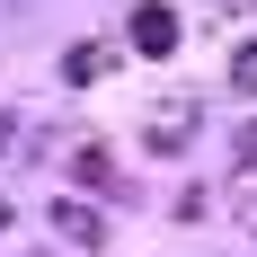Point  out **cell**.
Instances as JSON below:
<instances>
[{
	"label": "cell",
	"instance_id": "1",
	"mask_svg": "<svg viewBox=\"0 0 257 257\" xmlns=\"http://www.w3.org/2000/svg\"><path fill=\"white\" fill-rule=\"evenodd\" d=\"M124 36H133L142 53H178V9H160V0H142V9L124 18Z\"/></svg>",
	"mask_w": 257,
	"mask_h": 257
},
{
	"label": "cell",
	"instance_id": "2",
	"mask_svg": "<svg viewBox=\"0 0 257 257\" xmlns=\"http://www.w3.org/2000/svg\"><path fill=\"white\" fill-rule=\"evenodd\" d=\"M195 115H204V106H195V98H169V106H160V115H151V133H142V142H151L160 160H169V151H186V133H195Z\"/></svg>",
	"mask_w": 257,
	"mask_h": 257
},
{
	"label": "cell",
	"instance_id": "3",
	"mask_svg": "<svg viewBox=\"0 0 257 257\" xmlns=\"http://www.w3.org/2000/svg\"><path fill=\"white\" fill-rule=\"evenodd\" d=\"M53 231H62V239H80V248H106V213H89V204L71 195V204H53Z\"/></svg>",
	"mask_w": 257,
	"mask_h": 257
},
{
	"label": "cell",
	"instance_id": "4",
	"mask_svg": "<svg viewBox=\"0 0 257 257\" xmlns=\"http://www.w3.org/2000/svg\"><path fill=\"white\" fill-rule=\"evenodd\" d=\"M71 178H80V186H98V195H115V160H106L98 142H80V151H71Z\"/></svg>",
	"mask_w": 257,
	"mask_h": 257
},
{
	"label": "cell",
	"instance_id": "5",
	"mask_svg": "<svg viewBox=\"0 0 257 257\" xmlns=\"http://www.w3.org/2000/svg\"><path fill=\"white\" fill-rule=\"evenodd\" d=\"M62 71H71V80H98V71H106V45H89V36H80V45L62 53Z\"/></svg>",
	"mask_w": 257,
	"mask_h": 257
},
{
	"label": "cell",
	"instance_id": "6",
	"mask_svg": "<svg viewBox=\"0 0 257 257\" xmlns=\"http://www.w3.org/2000/svg\"><path fill=\"white\" fill-rule=\"evenodd\" d=\"M231 89H239V98H257V45L231 53Z\"/></svg>",
	"mask_w": 257,
	"mask_h": 257
},
{
	"label": "cell",
	"instance_id": "7",
	"mask_svg": "<svg viewBox=\"0 0 257 257\" xmlns=\"http://www.w3.org/2000/svg\"><path fill=\"white\" fill-rule=\"evenodd\" d=\"M231 160H239V169H257V124H239V133H231Z\"/></svg>",
	"mask_w": 257,
	"mask_h": 257
}]
</instances>
